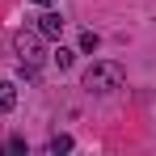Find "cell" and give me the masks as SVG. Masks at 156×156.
<instances>
[{"label": "cell", "mask_w": 156, "mask_h": 156, "mask_svg": "<svg viewBox=\"0 0 156 156\" xmlns=\"http://www.w3.org/2000/svg\"><path fill=\"white\" fill-rule=\"evenodd\" d=\"M76 144H72V135H51V144H47V152L59 156V152H72Z\"/></svg>", "instance_id": "cell-6"}, {"label": "cell", "mask_w": 156, "mask_h": 156, "mask_svg": "<svg viewBox=\"0 0 156 156\" xmlns=\"http://www.w3.org/2000/svg\"><path fill=\"white\" fill-rule=\"evenodd\" d=\"M34 4H38V9H51V4H55V0H34Z\"/></svg>", "instance_id": "cell-9"}, {"label": "cell", "mask_w": 156, "mask_h": 156, "mask_svg": "<svg viewBox=\"0 0 156 156\" xmlns=\"http://www.w3.org/2000/svg\"><path fill=\"white\" fill-rule=\"evenodd\" d=\"M122 80H127V72H122L118 59H93L84 68V89L89 93H114V89H122Z\"/></svg>", "instance_id": "cell-1"}, {"label": "cell", "mask_w": 156, "mask_h": 156, "mask_svg": "<svg viewBox=\"0 0 156 156\" xmlns=\"http://www.w3.org/2000/svg\"><path fill=\"white\" fill-rule=\"evenodd\" d=\"M4 148H9V152H30V144H26V139H21V135H13V139H9Z\"/></svg>", "instance_id": "cell-8"}, {"label": "cell", "mask_w": 156, "mask_h": 156, "mask_svg": "<svg viewBox=\"0 0 156 156\" xmlns=\"http://www.w3.org/2000/svg\"><path fill=\"white\" fill-rule=\"evenodd\" d=\"M13 105H17V84L0 80V114H13Z\"/></svg>", "instance_id": "cell-4"}, {"label": "cell", "mask_w": 156, "mask_h": 156, "mask_svg": "<svg viewBox=\"0 0 156 156\" xmlns=\"http://www.w3.org/2000/svg\"><path fill=\"white\" fill-rule=\"evenodd\" d=\"M51 59H55V68H59V72H68V68L76 63V51H72V47H59V51H55Z\"/></svg>", "instance_id": "cell-5"}, {"label": "cell", "mask_w": 156, "mask_h": 156, "mask_svg": "<svg viewBox=\"0 0 156 156\" xmlns=\"http://www.w3.org/2000/svg\"><path fill=\"white\" fill-rule=\"evenodd\" d=\"M38 34H42V38H59V34H63V17H59V13H55V9H42V13H38Z\"/></svg>", "instance_id": "cell-3"}, {"label": "cell", "mask_w": 156, "mask_h": 156, "mask_svg": "<svg viewBox=\"0 0 156 156\" xmlns=\"http://www.w3.org/2000/svg\"><path fill=\"white\" fill-rule=\"evenodd\" d=\"M13 51L21 63H38L42 68V59H47V38L38 34V30H17L13 34Z\"/></svg>", "instance_id": "cell-2"}, {"label": "cell", "mask_w": 156, "mask_h": 156, "mask_svg": "<svg viewBox=\"0 0 156 156\" xmlns=\"http://www.w3.org/2000/svg\"><path fill=\"white\" fill-rule=\"evenodd\" d=\"M97 47H101V38H97L93 30H84V34H80V51H97Z\"/></svg>", "instance_id": "cell-7"}]
</instances>
